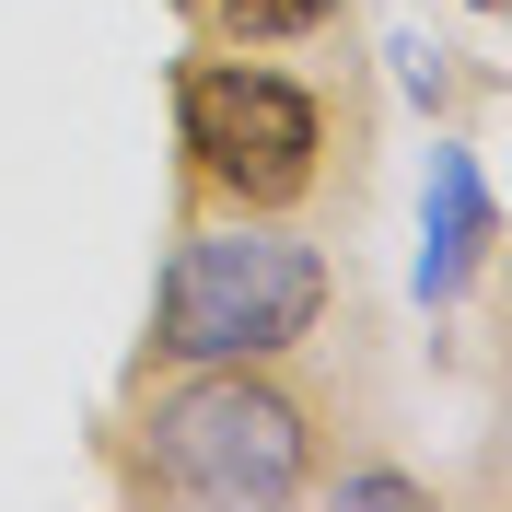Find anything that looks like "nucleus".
Returning a JSON list of instances; mask_svg holds the SVG:
<instances>
[{
    "instance_id": "obj_1",
    "label": "nucleus",
    "mask_w": 512,
    "mask_h": 512,
    "mask_svg": "<svg viewBox=\"0 0 512 512\" xmlns=\"http://www.w3.org/2000/svg\"><path fill=\"white\" fill-rule=\"evenodd\" d=\"M315 315H326V256L245 210V222L175 245L163 303H152V350L163 361H280L315 338Z\"/></svg>"
},
{
    "instance_id": "obj_2",
    "label": "nucleus",
    "mask_w": 512,
    "mask_h": 512,
    "mask_svg": "<svg viewBox=\"0 0 512 512\" xmlns=\"http://www.w3.org/2000/svg\"><path fill=\"white\" fill-rule=\"evenodd\" d=\"M152 443V478L187 489V501H291L303 466H315V419L291 408L256 361H187V384L140 419Z\"/></svg>"
},
{
    "instance_id": "obj_3",
    "label": "nucleus",
    "mask_w": 512,
    "mask_h": 512,
    "mask_svg": "<svg viewBox=\"0 0 512 512\" xmlns=\"http://www.w3.org/2000/svg\"><path fill=\"white\" fill-rule=\"evenodd\" d=\"M175 128H187L198 175L245 210H291V198L315 187V152H326V117L303 82L256 59H187L175 70Z\"/></svg>"
},
{
    "instance_id": "obj_4",
    "label": "nucleus",
    "mask_w": 512,
    "mask_h": 512,
    "mask_svg": "<svg viewBox=\"0 0 512 512\" xmlns=\"http://www.w3.org/2000/svg\"><path fill=\"white\" fill-rule=\"evenodd\" d=\"M431 245H419V291H431V303H454V291H466V268H478L489 256V187H478V163L466 152H443L431 163Z\"/></svg>"
},
{
    "instance_id": "obj_5",
    "label": "nucleus",
    "mask_w": 512,
    "mask_h": 512,
    "mask_svg": "<svg viewBox=\"0 0 512 512\" xmlns=\"http://www.w3.org/2000/svg\"><path fill=\"white\" fill-rule=\"evenodd\" d=\"M245 47H291V35H315V24H338V0H210Z\"/></svg>"
},
{
    "instance_id": "obj_6",
    "label": "nucleus",
    "mask_w": 512,
    "mask_h": 512,
    "mask_svg": "<svg viewBox=\"0 0 512 512\" xmlns=\"http://www.w3.org/2000/svg\"><path fill=\"white\" fill-rule=\"evenodd\" d=\"M338 501H361V512H408V501H419V478H384V466H373V478H350Z\"/></svg>"
}]
</instances>
